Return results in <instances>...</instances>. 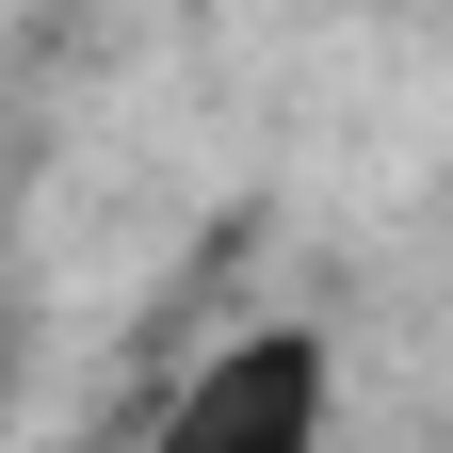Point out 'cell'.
Returning <instances> with one entry per match:
<instances>
[{
    "label": "cell",
    "instance_id": "6da1fadb",
    "mask_svg": "<svg viewBox=\"0 0 453 453\" xmlns=\"http://www.w3.org/2000/svg\"><path fill=\"white\" fill-rule=\"evenodd\" d=\"M340 421V357H324V324H226L211 357L146 405L162 453H308Z\"/></svg>",
    "mask_w": 453,
    "mask_h": 453
}]
</instances>
